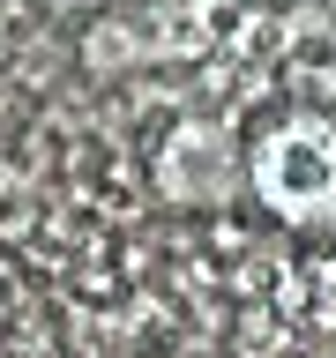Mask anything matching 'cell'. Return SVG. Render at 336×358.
<instances>
[{
	"mask_svg": "<svg viewBox=\"0 0 336 358\" xmlns=\"http://www.w3.org/2000/svg\"><path fill=\"white\" fill-rule=\"evenodd\" d=\"M246 194L254 209H269L291 231L336 217V120L314 105L269 112L262 127L246 134Z\"/></svg>",
	"mask_w": 336,
	"mask_h": 358,
	"instance_id": "6da1fadb",
	"label": "cell"
},
{
	"mask_svg": "<svg viewBox=\"0 0 336 358\" xmlns=\"http://www.w3.org/2000/svg\"><path fill=\"white\" fill-rule=\"evenodd\" d=\"M150 179L172 209H224L246 194V142L224 120H172L150 150Z\"/></svg>",
	"mask_w": 336,
	"mask_h": 358,
	"instance_id": "7a4b0ae2",
	"label": "cell"
},
{
	"mask_svg": "<svg viewBox=\"0 0 336 358\" xmlns=\"http://www.w3.org/2000/svg\"><path fill=\"white\" fill-rule=\"evenodd\" d=\"M52 8H97V0H52Z\"/></svg>",
	"mask_w": 336,
	"mask_h": 358,
	"instance_id": "3957f363",
	"label": "cell"
}]
</instances>
